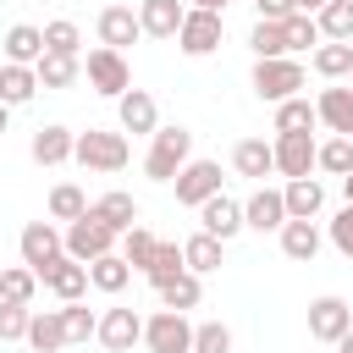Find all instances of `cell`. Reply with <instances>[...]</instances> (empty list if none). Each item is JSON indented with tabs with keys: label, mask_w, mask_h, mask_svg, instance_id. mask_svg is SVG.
<instances>
[{
	"label": "cell",
	"mask_w": 353,
	"mask_h": 353,
	"mask_svg": "<svg viewBox=\"0 0 353 353\" xmlns=\"http://www.w3.org/2000/svg\"><path fill=\"white\" fill-rule=\"evenodd\" d=\"M336 353H353V331H347V336H342V342H336Z\"/></svg>",
	"instance_id": "cell-50"
},
{
	"label": "cell",
	"mask_w": 353,
	"mask_h": 353,
	"mask_svg": "<svg viewBox=\"0 0 353 353\" xmlns=\"http://www.w3.org/2000/svg\"><path fill=\"white\" fill-rule=\"evenodd\" d=\"M281 33H287V55H292V50H314V44H320V28H314V17H309V11H292V17L281 22Z\"/></svg>",
	"instance_id": "cell-42"
},
{
	"label": "cell",
	"mask_w": 353,
	"mask_h": 353,
	"mask_svg": "<svg viewBox=\"0 0 353 353\" xmlns=\"http://www.w3.org/2000/svg\"><path fill=\"white\" fill-rule=\"evenodd\" d=\"M188 160H193V132H188L182 121H176V127H154L149 154H143V176H149V182H171Z\"/></svg>",
	"instance_id": "cell-2"
},
{
	"label": "cell",
	"mask_w": 353,
	"mask_h": 353,
	"mask_svg": "<svg viewBox=\"0 0 353 353\" xmlns=\"http://www.w3.org/2000/svg\"><path fill=\"white\" fill-rule=\"evenodd\" d=\"M44 50H50V55H77V50H83V28H77L72 17L44 22Z\"/></svg>",
	"instance_id": "cell-37"
},
{
	"label": "cell",
	"mask_w": 353,
	"mask_h": 353,
	"mask_svg": "<svg viewBox=\"0 0 353 353\" xmlns=\"http://www.w3.org/2000/svg\"><path fill=\"white\" fill-rule=\"evenodd\" d=\"M83 77H88V88L94 94H105V99H121L127 88H132V66H127V55L121 50H88V61H83Z\"/></svg>",
	"instance_id": "cell-5"
},
{
	"label": "cell",
	"mask_w": 353,
	"mask_h": 353,
	"mask_svg": "<svg viewBox=\"0 0 353 353\" xmlns=\"http://www.w3.org/2000/svg\"><path fill=\"white\" fill-rule=\"evenodd\" d=\"M193 11H226V0H193Z\"/></svg>",
	"instance_id": "cell-48"
},
{
	"label": "cell",
	"mask_w": 353,
	"mask_h": 353,
	"mask_svg": "<svg viewBox=\"0 0 353 353\" xmlns=\"http://www.w3.org/2000/svg\"><path fill=\"white\" fill-rule=\"evenodd\" d=\"M193 353H232V325L199 320V325H193Z\"/></svg>",
	"instance_id": "cell-43"
},
{
	"label": "cell",
	"mask_w": 353,
	"mask_h": 353,
	"mask_svg": "<svg viewBox=\"0 0 353 353\" xmlns=\"http://www.w3.org/2000/svg\"><path fill=\"white\" fill-rule=\"evenodd\" d=\"M221 259H226V243H215L210 232H193V237L182 243V265H188L193 276H210V270H221Z\"/></svg>",
	"instance_id": "cell-27"
},
{
	"label": "cell",
	"mask_w": 353,
	"mask_h": 353,
	"mask_svg": "<svg viewBox=\"0 0 353 353\" xmlns=\"http://www.w3.org/2000/svg\"><path fill=\"white\" fill-rule=\"evenodd\" d=\"M17 248H22V265H28L33 276H39L50 259H61V254H66V248H61V226H55V221H28V226H22V237H17Z\"/></svg>",
	"instance_id": "cell-12"
},
{
	"label": "cell",
	"mask_w": 353,
	"mask_h": 353,
	"mask_svg": "<svg viewBox=\"0 0 353 353\" xmlns=\"http://www.w3.org/2000/svg\"><path fill=\"white\" fill-rule=\"evenodd\" d=\"M171 188H176V204L199 210L204 199H215V193H221V165H215V160H188V165L171 176Z\"/></svg>",
	"instance_id": "cell-10"
},
{
	"label": "cell",
	"mask_w": 353,
	"mask_h": 353,
	"mask_svg": "<svg viewBox=\"0 0 353 353\" xmlns=\"http://www.w3.org/2000/svg\"><path fill=\"white\" fill-rule=\"evenodd\" d=\"M28 314H33L28 303H6L0 298V342H22L28 336Z\"/></svg>",
	"instance_id": "cell-45"
},
{
	"label": "cell",
	"mask_w": 353,
	"mask_h": 353,
	"mask_svg": "<svg viewBox=\"0 0 353 353\" xmlns=\"http://www.w3.org/2000/svg\"><path fill=\"white\" fill-rule=\"evenodd\" d=\"M143 347L149 353H193V320L176 309H154L143 320Z\"/></svg>",
	"instance_id": "cell-6"
},
{
	"label": "cell",
	"mask_w": 353,
	"mask_h": 353,
	"mask_svg": "<svg viewBox=\"0 0 353 353\" xmlns=\"http://www.w3.org/2000/svg\"><path fill=\"white\" fill-rule=\"evenodd\" d=\"M221 33H226L221 11H193V6H188L182 28H176V50H182V55H193V61H204V55H215V50H221Z\"/></svg>",
	"instance_id": "cell-7"
},
{
	"label": "cell",
	"mask_w": 353,
	"mask_h": 353,
	"mask_svg": "<svg viewBox=\"0 0 353 353\" xmlns=\"http://www.w3.org/2000/svg\"><path fill=\"white\" fill-rule=\"evenodd\" d=\"M254 11H259V22H287L298 6L292 0H254Z\"/></svg>",
	"instance_id": "cell-47"
},
{
	"label": "cell",
	"mask_w": 353,
	"mask_h": 353,
	"mask_svg": "<svg viewBox=\"0 0 353 353\" xmlns=\"http://www.w3.org/2000/svg\"><path fill=\"white\" fill-rule=\"evenodd\" d=\"M33 292H39V276H33L28 265L0 270V298H6V303H28V309H33Z\"/></svg>",
	"instance_id": "cell-40"
},
{
	"label": "cell",
	"mask_w": 353,
	"mask_h": 353,
	"mask_svg": "<svg viewBox=\"0 0 353 353\" xmlns=\"http://www.w3.org/2000/svg\"><path fill=\"white\" fill-rule=\"evenodd\" d=\"M314 28H320V39H331V44H353V0H325V6L314 11Z\"/></svg>",
	"instance_id": "cell-31"
},
{
	"label": "cell",
	"mask_w": 353,
	"mask_h": 353,
	"mask_svg": "<svg viewBox=\"0 0 353 353\" xmlns=\"http://www.w3.org/2000/svg\"><path fill=\"white\" fill-rule=\"evenodd\" d=\"M160 292V309H176V314H188V309H199V298H204V281L193 276V270H182L176 281H165V287H154Z\"/></svg>",
	"instance_id": "cell-34"
},
{
	"label": "cell",
	"mask_w": 353,
	"mask_h": 353,
	"mask_svg": "<svg viewBox=\"0 0 353 353\" xmlns=\"http://www.w3.org/2000/svg\"><path fill=\"white\" fill-rule=\"evenodd\" d=\"M116 232L94 215V210H83L72 226H61V248H66V259H77V265H94L99 254H116Z\"/></svg>",
	"instance_id": "cell-3"
},
{
	"label": "cell",
	"mask_w": 353,
	"mask_h": 353,
	"mask_svg": "<svg viewBox=\"0 0 353 353\" xmlns=\"http://www.w3.org/2000/svg\"><path fill=\"white\" fill-rule=\"evenodd\" d=\"M276 237H281V254H287V259H298V265H314V254H320V243H325L314 221H287Z\"/></svg>",
	"instance_id": "cell-25"
},
{
	"label": "cell",
	"mask_w": 353,
	"mask_h": 353,
	"mask_svg": "<svg viewBox=\"0 0 353 353\" xmlns=\"http://www.w3.org/2000/svg\"><path fill=\"white\" fill-rule=\"evenodd\" d=\"M72 143H77V132L61 127V121H50V127L33 132L28 154H33V165H66V160H72Z\"/></svg>",
	"instance_id": "cell-18"
},
{
	"label": "cell",
	"mask_w": 353,
	"mask_h": 353,
	"mask_svg": "<svg viewBox=\"0 0 353 353\" xmlns=\"http://www.w3.org/2000/svg\"><path fill=\"white\" fill-rule=\"evenodd\" d=\"M199 232H210L215 243H232V237L243 232V204L226 199V193L204 199V204H199Z\"/></svg>",
	"instance_id": "cell-14"
},
{
	"label": "cell",
	"mask_w": 353,
	"mask_h": 353,
	"mask_svg": "<svg viewBox=\"0 0 353 353\" xmlns=\"http://www.w3.org/2000/svg\"><path fill=\"white\" fill-rule=\"evenodd\" d=\"M248 50H254V61H276V55H287V33H281V22H254V28H248Z\"/></svg>",
	"instance_id": "cell-38"
},
{
	"label": "cell",
	"mask_w": 353,
	"mask_h": 353,
	"mask_svg": "<svg viewBox=\"0 0 353 353\" xmlns=\"http://www.w3.org/2000/svg\"><path fill=\"white\" fill-rule=\"evenodd\" d=\"M6 121H11V110H6V105H0V132H6Z\"/></svg>",
	"instance_id": "cell-52"
},
{
	"label": "cell",
	"mask_w": 353,
	"mask_h": 353,
	"mask_svg": "<svg viewBox=\"0 0 353 353\" xmlns=\"http://www.w3.org/2000/svg\"><path fill=\"white\" fill-rule=\"evenodd\" d=\"M314 116H320V127H331V138H353V88L347 83L320 88L314 94Z\"/></svg>",
	"instance_id": "cell-16"
},
{
	"label": "cell",
	"mask_w": 353,
	"mask_h": 353,
	"mask_svg": "<svg viewBox=\"0 0 353 353\" xmlns=\"http://www.w3.org/2000/svg\"><path fill=\"white\" fill-rule=\"evenodd\" d=\"M0 50H6V61H11V66H39V55H44V28L17 22V28H6Z\"/></svg>",
	"instance_id": "cell-22"
},
{
	"label": "cell",
	"mask_w": 353,
	"mask_h": 353,
	"mask_svg": "<svg viewBox=\"0 0 353 353\" xmlns=\"http://www.w3.org/2000/svg\"><path fill=\"white\" fill-rule=\"evenodd\" d=\"M325 232H331V248H336L342 259H353V204H342V210L331 215V226H325Z\"/></svg>",
	"instance_id": "cell-46"
},
{
	"label": "cell",
	"mask_w": 353,
	"mask_h": 353,
	"mask_svg": "<svg viewBox=\"0 0 353 353\" xmlns=\"http://www.w3.org/2000/svg\"><path fill=\"white\" fill-rule=\"evenodd\" d=\"M347 331H353V303H347V298H336V292H320V298L309 303V336L336 347Z\"/></svg>",
	"instance_id": "cell-8"
},
{
	"label": "cell",
	"mask_w": 353,
	"mask_h": 353,
	"mask_svg": "<svg viewBox=\"0 0 353 353\" xmlns=\"http://www.w3.org/2000/svg\"><path fill=\"white\" fill-rule=\"evenodd\" d=\"M33 77H39V88H72L77 77H83V61L77 55H39V66H33Z\"/></svg>",
	"instance_id": "cell-32"
},
{
	"label": "cell",
	"mask_w": 353,
	"mask_h": 353,
	"mask_svg": "<svg viewBox=\"0 0 353 353\" xmlns=\"http://www.w3.org/2000/svg\"><path fill=\"white\" fill-rule=\"evenodd\" d=\"M39 281L61 298V303H83V292H88V265H77V259H50L44 270H39Z\"/></svg>",
	"instance_id": "cell-15"
},
{
	"label": "cell",
	"mask_w": 353,
	"mask_h": 353,
	"mask_svg": "<svg viewBox=\"0 0 353 353\" xmlns=\"http://www.w3.org/2000/svg\"><path fill=\"white\" fill-rule=\"evenodd\" d=\"M281 204H287V221H314V215L325 210V188H320V176H298V182H287V188H281Z\"/></svg>",
	"instance_id": "cell-21"
},
{
	"label": "cell",
	"mask_w": 353,
	"mask_h": 353,
	"mask_svg": "<svg viewBox=\"0 0 353 353\" xmlns=\"http://www.w3.org/2000/svg\"><path fill=\"white\" fill-rule=\"evenodd\" d=\"M292 6H298V11H309V17H314V11H320V6H325V0H292Z\"/></svg>",
	"instance_id": "cell-49"
},
{
	"label": "cell",
	"mask_w": 353,
	"mask_h": 353,
	"mask_svg": "<svg viewBox=\"0 0 353 353\" xmlns=\"http://www.w3.org/2000/svg\"><path fill=\"white\" fill-rule=\"evenodd\" d=\"M342 193H347V204H353V171H347V176H342Z\"/></svg>",
	"instance_id": "cell-51"
},
{
	"label": "cell",
	"mask_w": 353,
	"mask_h": 353,
	"mask_svg": "<svg viewBox=\"0 0 353 353\" xmlns=\"http://www.w3.org/2000/svg\"><path fill=\"white\" fill-rule=\"evenodd\" d=\"M83 210H88V193H83L77 182H55V188H50V221H66V226H72Z\"/></svg>",
	"instance_id": "cell-36"
},
{
	"label": "cell",
	"mask_w": 353,
	"mask_h": 353,
	"mask_svg": "<svg viewBox=\"0 0 353 353\" xmlns=\"http://www.w3.org/2000/svg\"><path fill=\"white\" fill-rule=\"evenodd\" d=\"M314 171L347 176V171H353V138H325V143L314 149Z\"/></svg>",
	"instance_id": "cell-41"
},
{
	"label": "cell",
	"mask_w": 353,
	"mask_h": 353,
	"mask_svg": "<svg viewBox=\"0 0 353 353\" xmlns=\"http://www.w3.org/2000/svg\"><path fill=\"white\" fill-rule=\"evenodd\" d=\"M33 353H61L66 347V325H61V309H33L28 314V336H22Z\"/></svg>",
	"instance_id": "cell-23"
},
{
	"label": "cell",
	"mask_w": 353,
	"mask_h": 353,
	"mask_svg": "<svg viewBox=\"0 0 353 353\" xmlns=\"http://www.w3.org/2000/svg\"><path fill=\"white\" fill-rule=\"evenodd\" d=\"M232 165H237V176H254V182H265V176L276 171L265 138H237V143H232Z\"/></svg>",
	"instance_id": "cell-26"
},
{
	"label": "cell",
	"mask_w": 353,
	"mask_h": 353,
	"mask_svg": "<svg viewBox=\"0 0 353 353\" xmlns=\"http://www.w3.org/2000/svg\"><path fill=\"white\" fill-rule=\"evenodd\" d=\"M72 160L83 165V171H121L127 160H132V143H127V132H110V127H88V132H77V143H72Z\"/></svg>",
	"instance_id": "cell-1"
},
{
	"label": "cell",
	"mask_w": 353,
	"mask_h": 353,
	"mask_svg": "<svg viewBox=\"0 0 353 353\" xmlns=\"http://www.w3.org/2000/svg\"><path fill=\"white\" fill-rule=\"evenodd\" d=\"M94 342L105 353H132V342H143V314L138 309H105L94 325Z\"/></svg>",
	"instance_id": "cell-11"
},
{
	"label": "cell",
	"mask_w": 353,
	"mask_h": 353,
	"mask_svg": "<svg viewBox=\"0 0 353 353\" xmlns=\"http://www.w3.org/2000/svg\"><path fill=\"white\" fill-rule=\"evenodd\" d=\"M281 226H287L281 188H254L243 199V232H281Z\"/></svg>",
	"instance_id": "cell-13"
},
{
	"label": "cell",
	"mask_w": 353,
	"mask_h": 353,
	"mask_svg": "<svg viewBox=\"0 0 353 353\" xmlns=\"http://www.w3.org/2000/svg\"><path fill=\"white\" fill-rule=\"evenodd\" d=\"M127 281H132V265H127L121 254H99V259L88 265V287H94V292H110V298H116V292H127Z\"/></svg>",
	"instance_id": "cell-28"
},
{
	"label": "cell",
	"mask_w": 353,
	"mask_h": 353,
	"mask_svg": "<svg viewBox=\"0 0 353 353\" xmlns=\"http://www.w3.org/2000/svg\"><path fill=\"white\" fill-rule=\"evenodd\" d=\"M182 17H188L182 0H143V6H138V28H143V39H176Z\"/></svg>",
	"instance_id": "cell-19"
},
{
	"label": "cell",
	"mask_w": 353,
	"mask_h": 353,
	"mask_svg": "<svg viewBox=\"0 0 353 353\" xmlns=\"http://www.w3.org/2000/svg\"><path fill=\"white\" fill-rule=\"evenodd\" d=\"M309 66H314L325 83H347V72H353V44H331V39H320L314 55H309Z\"/></svg>",
	"instance_id": "cell-29"
},
{
	"label": "cell",
	"mask_w": 353,
	"mask_h": 353,
	"mask_svg": "<svg viewBox=\"0 0 353 353\" xmlns=\"http://www.w3.org/2000/svg\"><path fill=\"white\" fill-rule=\"evenodd\" d=\"M314 127H320V116H314L309 94H292V99L276 105V132H314Z\"/></svg>",
	"instance_id": "cell-33"
},
{
	"label": "cell",
	"mask_w": 353,
	"mask_h": 353,
	"mask_svg": "<svg viewBox=\"0 0 353 353\" xmlns=\"http://www.w3.org/2000/svg\"><path fill=\"white\" fill-rule=\"evenodd\" d=\"M116 121H121V132H149V138H154L160 110H154V99H149L143 88H127V94L116 99Z\"/></svg>",
	"instance_id": "cell-20"
},
{
	"label": "cell",
	"mask_w": 353,
	"mask_h": 353,
	"mask_svg": "<svg viewBox=\"0 0 353 353\" xmlns=\"http://www.w3.org/2000/svg\"><path fill=\"white\" fill-rule=\"evenodd\" d=\"M347 88H353V72H347Z\"/></svg>",
	"instance_id": "cell-53"
},
{
	"label": "cell",
	"mask_w": 353,
	"mask_h": 353,
	"mask_svg": "<svg viewBox=\"0 0 353 353\" xmlns=\"http://www.w3.org/2000/svg\"><path fill=\"white\" fill-rule=\"evenodd\" d=\"M33 94H39L33 66H11V61H0V105H6V110H17V105H28Z\"/></svg>",
	"instance_id": "cell-30"
},
{
	"label": "cell",
	"mask_w": 353,
	"mask_h": 353,
	"mask_svg": "<svg viewBox=\"0 0 353 353\" xmlns=\"http://www.w3.org/2000/svg\"><path fill=\"white\" fill-rule=\"evenodd\" d=\"M88 210H94V215H99V221H105L116 237L138 226V199H132V193H121V188H110V193H105V199H94Z\"/></svg>",
	"instance_id": "cell-24"
},
{
	"label": "cell",
	"mask_w": 353,
	"mask_h": 353,
	"mask_svg": "<svg viewBox=\"0 0 353 353\" xmlns=\"http://www.w3.org/2000/svg\"><path fill=\"white\" fill-rule=\"evenodd\" d=\"M154 243H160V237H154L149 226H132V232H121V248H116V254H121V259H127V265L143 276V265L154 259Z\"/></svg>",
	"instance_id": "cell-39"
},
{
	"label": "cell",
	"mask_w": 353,
	"mask_h": 353,
	"mask_svg": "<svg viewBox=\"0 0 353 353\" xmlns=\"http://www.w3.org/2000/svg\"><path fill=\"white\" fill-rule=\"evenodd\" d=\"M314 132H276L270 138V160H276V171L287 176V182H298V176H309L314 171Z\"/></svg>",
	"instance_id": "cell-9"
},
{
	"label": "cell",
	"mask_w": 353,
	"mask_h": 353,
	"mask_svg": "<svg viewBox=\"0 0 353 353\" xmlns=\"http://www.w3.org/2000/svg\"><path fill=\"white\" fill-rule=\"evenodd\" d=\"M61 325H66V342H88L94 325H99V314L83 309V303H61Z\"/></svg>",
	"instance_id": "cell-44"
},
{
	"label": "cell",
	"mask_w": 353,
	"mask_h": 353,
	"mask_svg": "<svg viewBox=\"0 0 353 353\" xmlns=\"http://www.w3.org/2000/svg\"><path fill=\"white\" fill-rule=\"evenodd\" d=\"M182 270H188V265H182V243H165V237H160V243H154V259L143 265V276H149L154 287H165V281H176Z\"/></svg>",
	"instance_id": "cell-35"
},
{
	"label": "cell",
	"mask_w": 353,
	"mask_h": 353,
	"mask_svg": "<svg viewBox=\"0 0 353 353\" xmlns=\"http://www.w3.org/2000/svg\"><path fill=\"white\" fill-rule=\"evenodd\" d=\"M94 33H99V44H105V50H127L132 39H143V28H138V11H132V6H105V11H99V22H94Z\"/></svg>",
	"instance_id": "cell-17"
},
{
	"label": "cell",
	"mask_w": 353,
	"mask_h": 353,
	"mask_svg": "<svg viewBox=\"0 0 353 353\" xmlns=\"http://www.w3.org/2000/svg\"><path fill=\"white\" fill-rule=\"evenodd\" d=\"M254 94L259 99H270V105H281V99H292L303 83H309V72H303V61H292V55H276V61H254Z\"/></svg>",
	"instance_id": "cell-4"
}]
</instances>
